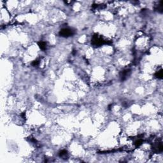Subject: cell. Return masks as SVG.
I'll return each instance as SVG.
<instances>
[{"instance_id": "1", "label": "cell", "mask_w": 163, "mask_h": 163, "mask_svg": "<svg viewBox=\"0 0 163 163\" xmlns=\"http://www.w3.org/2000/svg\"><path fill=\"white\" fill-rule=\"evenodd\" d=\"M61 35L62 37H70L73 34V31L71 29H70L65 28L62 29V31H61Z\"/></svg>"}]
</instances>
